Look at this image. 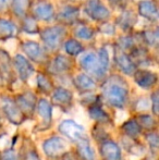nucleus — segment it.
<instances>
[{"label": "nucleus", "mask_w": 159, "mask_h": 160, "mask_svg": "<svg viewBox=\"0 0 159 160\" xmlns=\"http://www.w3.org/2000/svg\"><path fill=\"white\" fill-rule=\"evenodd\" d=\"M102 93L108 102L113 107L122 108L127 98V88L119 76H111L102 87Z\"/></svg>", "instance_id": "1"}, {"label": "nucleus", "mask_w": 159, "mask_h": 160, "mask_svg": "<svg viewBox=\"0 0 159 160\" xmlns=\"http://www.w3.org/2000/svg\"><path fill=\"white\" fill-rule=\"evenodd\" d=\"M64 34H66V30L62 26H51L42 30V32L40 33V37L47 48L50 50H56L61 44Z\"/></svg>", "instance_id": "2"}, {"label": "nucleus", "mask_w": 159, "mask_h": 160, "mask_svg": "<svg viewBox=\"0 0 159 160\" xmlns=\"http://www.w3.org/2000/svg\"><path fill=\"white\" fill-rule=\"evenodd\" d=\"M0 106H1V109L3 111L4 116L9 119V121L11 123L19 125L23 122L24 116L21 112V110L19 109V107L17 106L14 100L10 99L9 97H2L0 99Z\"/></svg>", "instance_id": "3"}, {"label": "nucleus", "mask_w": 159, "mask_h": 160, "mask_svg": "<svg viewBox=\"0 0 159 160\" xmlns=\"http://www.w3.org/2000/svg\"><path fill=\"white\" fill-rule=\"evenodd\" d=\"M59 131L63 135H66L69 139L75 142V143H77L81 139L86 137L83 127H81L80 124H77V122H74L72 120L62 121L59 125Z\"/></svg>", "instance_id": "4"}, {"label": "nucleus", "mask_w": 159, "mask_h": 160, "mask_svg": "<svg viewBox=\"0 0 159 160\" xmlns=\"http://www.w3.org/2000/svg\"><path fill=\"white\" fill-rule=\"evenodd\" d=\"M42 149L47 156L58 157L63 155L64 152L68 149V144L63 138L55 136L45 141L44 145H42Z\"/></svg>", "instance_id": "5"}, {"label": "nucleus", "mask_w": 159, "mask_h": 160, "mask_svg": "<svg viewBox=\"0 0 159 160\" xmlns=\"http://www.w3.org/2000/svg\"><path fill=\"white\" fill-rule=\"evenodd\" d=\"M80 64L84 70H86L87 72H91L97 78H102L105 75L102 73V69H100L99 62H98V57L95 52L93 51H88L82 55V57L80 58Z\"/></svg>", "instance_id": "6"}, {"label": "nucleus", "mask_w": 159, "mask_h": 160, "mask_svg": "<svg viewBox=\"0 0 159 160\" xmlns=\"http://www.w3.org/2000/svg\"><path fill=\"white\" fill-rule=\"evenodd\" d=\"M85 11L95 21H104L110 15V11L102 4L100 0H88L85 6Z\"/></svg>", "instance_id": "7"}, {"label": "nucleus", "mask_w": 159, "mask_h": 160, "mask_svg": "<svg viewBox=\"0 0 159 160\" xmlns=\"http://www.w3.org/2000/svg\"><path fill=\"white\" fill-rule=\"evenodd\" d=\"M22 49L26 53V56L35 62H42L46 59L45 50L42 48V46L39 44H37L35 42H31V40L24 42L22 44Z\"/></svg>", "instance_id": "8"}, {"label": "nucleus", "mask_w": 159, "mask_h": 160, "mask_svg": "<svg viewBox=\"0 0 159 160\" xmlns=\"http://www.w3.org/2000/svg\"><path fill=\"white\" fill-rule=\"evenodd\" d=\"M17 106L19 107V109L21 110V112L26 116H31L34 111L35 103H36V98L35 95L31 92L27 93L21 94L17 96V101H15Z\"/></svg>", "instance_id": "9"}, {"label": "nucleus", "mask_w": 159, "mask_h": 160, "mask_svg": "<svg viewBox=\"0 0 159 160\" xmlns=\"http://www.w3.org/2000/svg\"><path fill=\"white\" fill-rule=\"evenodd\" d=\"M134 80L140 87L145 89L152 88L157 83V75L151 71L140 70L134 73Z\"/></svg>", "instance_id": "10"}, {"label": "nucleus", "mask_w": 159, "mask_h": 160, "mask_svg": "<svg viewBox=\"0 0 159 160\" xmlns=\"http://www.w3.org/2000/svg\"><path fill=\"white\" fill-rule=\"evenodd\" d=\"M14 67L17 71L20 78L22 81H26L31 78V75L34 72L33 65L28 62L26 58H24L22 55H17L14 58Z\"/></svg>", "instance_id": "11"}, {"label": "nucleus", "mask_w": 159, "mask_h": 160, "mask_svg": "<svg viewBox=\"0 0 159 160\" xmlns=\"http://www.w3.org/2000/svg\"><path fill=\"white\" fill-rule=\"evenodd\" d=\"M138 12L143 18L149 21H157L158 19L157 7L151 0H143L138 3Z\"/></svg>", "instance_id": "12"}, {"label": "nucleus", "mask_w": 159, "mask_h": 160, "mask_svg": "<svg viewBox=\"0 0 159 160\" xmlns=\"http://www.w3.org/2000/svg\"><path fill=\"white\" fill-rule=\"evenodd\" d=\"M115 60L117 62L118 67L124 72L125 74H133L134 70H135V64L131 60V58L127 55L125 52H123L122 50H117L115 53Z\"/></svg>", "instance_id": "13"}, {"label": "nucleus", "mask_w": 159, "mask_h": 160, "mask_svg": "<svg viewBox=\"0 0 159 160\" xmlns=\"http://www.w3.org/2000/svg\"><path fill=\"white\" fill-rule=\"evenodd\" d=\"M71 68H72V61L68 57L59 55L52 60L50 67H49V70H50L51 73L58 74L69 71Z\"/></svg>", "instance_id": "14"}, {"label": "nucleus", "mask_w": 159, "mask_h": 160, "mask_svg": "<svg viewBox=\"0 0 159 160\" xmlns=\"http://www.w3.org/2000/svg\"><path fill=\"white\" fill-rule=\"evenodd\" d=\"M34 14L36 18L42 21H50L53 18L55 13H53V8L49 2L42 1L36 3L34 7Z\"/></svg>", "instance_id": "15"}, {"label": "nucleus", "mask_w": 159, "mask_h": 160, "mask_svg": "<svg viewBox=\"0 0 159 160\" xmlns=\"http://www.w3.org/2000/svg\"><path fill=\"white\" fill-rule=\"evenodd\" d=\"M102 155L106 160H121L120 148L113 142H105L102 144Z\"/></svg>", "instance_id": "16"}, {"label": "nucleus", "mask_w": 159, "mask_h": 160, "mask_svg": "<svg viewBox=\"0 0 159 160\" xmlns=\"http://www.w3.org/2000/svg\"><path fill=\"white\" fill-rule=\"evenodd\" d=\"M72 99H73L72 93L70 91H68V89L62 88V87L55 89V92L52 94V101L56 105L62 106V107L70 106V103L72 102Z\"/></svg>", "instance_id": "17"}, {"label": "nucleus", "mask_w": 159, "mask_h": 160, "mask_svg": "<svg viewBox=\"0 0 159 160\" xmlns=\"http://www.w3.org/2000/svg\"><path fill=\"white\" fill-rule=\"evenodd\" d=\"M79 9L75 8V7H71L68 6L64 9H62L61 12L58 15V19H59L60 22L66 24H72L74 23L75 21L79 18Z\"/></svg>", "instance_id": "18"}, {"label": "nucleus", "mask_w": 159, "mask_h": 160, "mask_svg": "<svg viewBox=\"0 0 159 160\" xmlns=\"http://www.w3.org/2000/svg\"><path fill=\"white\" fill-rule=\"evenodd\" d=\"M37 110H38L39 116L44 120V123L47 125H50L51 118H52V108L48 100L46 99H40L37 103Z\"/></svg>", "instance_id": "19"}, {"label": "nucleus", "mask_w": 159, "mask_h": 160, "mask_svg": "<svg viewBox=\"0 0 159 160\" xmlns=\"http://www.w3.org/2000/svg\"><path fill=\"white\" fill-rule=\"evenodd\" d=\"M77 150L83 160H95V154L93 148L89 145L87 137H84L80 142H77Z\"/></svg>", "instance_id": "20"}, {"label": "nucleus", "mask_w": 159, "mask_h": 160, "mask_svg": "<svg viewBox=\"0 0 159 160\" xmlns=\"http://www.w3.org/2000/svg\"><path fill=\"white\" fill-rule=\"evenodd\" d=\"M74 83L77 87L81 91H92L95 88V82L86 74H79L74 78Z\"/></svg>", "instance_id": "21"}, {"label": "nucleus", "mask_w": 159, "mask_h": 160, "mask_svg": "<svg viewBox=\"0 0 159 160\" xmlns=\"http://www.w3.org/2000/svg\"><path fill=\"white\" fill-rule=\"evenodd\" d=\"M15 34V26L12 22L8 20L0 19V38L7 39V38L12 37Z\"/></svg>", "instance_id": "22"}, {"label": "nucleus", "mask_w": 159, "mask_h": 160, "mask_svg": "<svg viewBox=\"0 0 159 160\" xmlns=\"http://www.w3.org/2000/svg\"><path fill=\"white\" fill-rule=\"evenodd\" d=\"M121 128H122V131L127 136L132 137V138L137 137L141 133V125L138 124L135 120H130V121H127V122L123 123Z\"/></svg>", "instance_id": "23"}, {"label": "nucleus", "mask_w": 159, "mask_h": 160, "mask_svg": "<svg viewBox=\"0 0 159 160\" xmlns=\"http://www.w3.org/2000/svg\"><path fill=\"white\" fill-rule=\"evenodd\" d=\"M89 116L94 119V120L98 121V122H107L109 120L108 113L104 111L102 107L99 105H93L89 107L88 109Z\"/></svg>", "instance_id": "24"}, {"label": "nucleus", "mask_w": 159, "mask_h": 160, "mask_svg": "<svg viewBox=\"0 0 159 160\" xmlns=\"http://www.w3.org/2000/svg\"><path fill=\"white\" fill-rule=\"evenodd\" d=\"M11 74V63L10 58L6 51L0 49V75L8 78Z\"/></svg>", "instance_id": "25"}, {"label": "nucleus", "mask_w": 159, "mask_h": 160, "mask_svg": "<svg viewBox=\"0 0 159 160\" xmlns=\"http://www.w3.org/2000/svg\"><path fill=\"white\" fill-rule=\"evenodd\" d=\"M30 7V0H12V10L17 17H24Z\"/></svg>", "instance_id": "26"}, {"label": "nucleus", "mask_w": 159, "mask_h": 160, "mask_svg": "<svg viewBox=\"0 0 159 160\" xmlns=\"http://www.w3.org/2000/svg\"><path fill=\"white\" fill-rule=\"evenodd\" d=\"M135 22H136V18L134 15V13L131 12V11H125L119 19H118V24L122 28H125V30L132 28Z\"/></svg>", "instance_id": "27"}, {"label": "nucleus", "mask_w": 159, "mask_h": 160, "mask_svg": "<svg viewBox=\"0 0 159 160\" xmlns=\"http://www.w3.org/2000/svg\"><path fill=\"white\" fill-rule=\"evenodd\" d=\"M64 49H66L67 53H69L70 56H77L83 51V46L77 40L69 39L64 44Z\"/></svg>", "instance_id": "28"}, {"label": "nucleus", "mask_w": 159, "mask_h": 160, "mask_svg": "<svg viewBox=\"0 0 159 160\" xmlns=\"http://www.w3.org/2000/svg\"><path fill=\"white\" fill-rule=\"evenodd\" d=\"M22 28H23L24 32L27 34H36L38 32V25H37L36 20L31 17H27L24 19Z\"/></svg>", "instance_id": "29"}, {"label": "nucleus", "mask_w": 159, "mask_h": 160, "mask_svg": "<svg viewBox=\"0 0 159 160\" xmlns=\"http://www.w3.org/2000/svg\"><path fill=\"white\" fill-rule=\"evenodd\" d=\"M37 86L44 93H49L52 89V83L50 82V80L46 75L38 74L37 75Z\"/></svg>", "instance_id": "30"}, {"label": "nucleus", "mask_w": 159, "mask_h": 160, "mask_svg": "<svg viewBox=\"0 0 159 160\" xmlns=\"http://www.w3.org/2000/svg\"><path fill=\"white\" fill-rule=\"evenodd\" d=\"M75 36L81 38V39H91L94 36V31L93 28H88L86 25H79L74 31Z\"/></svg>", "instance_id": "31"}, {"label": "nucleus", "mask_w": 159, "mask_h": 160, "mask_svg": "<svg viewBox=\"0 0 159 160\" xmlns=\"http://www.w3.org/2000/svg\"><path fill=\"white\" fill-rule=\"evenodd\" d=\"M98 62H99L100 69H102V73H106L109 67V55L108 51L106 50V48H102L98 52Z\"/></svg>", "instance_id": "32"}, {"label": "nucleus", "mask_w": 159, "mask_h": 160, "mask_svg": "<svg viewBox=\"0 0 159 160\" xmlns=\"http://www.w3.org/2000/svg\"><path fill=\"white\" fill-rule=\"evenodd\" d=\"M144 39L149 45H156L158 42V32L156 31H146L144 32Z\"/></svg>", "instance_id": "33"}, {"label": "nucleus", "mask_w": 159, "mask_h": 160, "mask_svg": "<svg viewBox=\"0 0 159 160\" xmlns=\"http://www.w3.org/2000/svg\"><path fill=\"white\" fill-rule=\"evenodd\" d=\"M140 121H141V125L146 128H153L156 127V122L151 116L148 114H144V116L140 117Z\"/></svg>", "instance_id": "34"}, {"label": "nucleus", "mask_w": 159, "mask_h": 160, "mask_svg": "<svg viewBox=\"0 0 159 160\" xmlns=\"http://www.w3.org/2000/svg\"><path fill=\"white\" fill-rule=\"evenodd\" d=\"M0 160H17V155L13 149H9L2 154Z\"/></svg>", "instance_id": "35"}, {"label": "nucleus", "mask_w": 159, "mask_h": 160, "mask_svg": "<svg viewBox=\"0 0 159 160\" xmlns=\"http://www.w3.org/2000/svg\"><path fill=\"white\" fill-rule=\"evenodd\" d=\"M152 101H153V111L154 114L157 116L159 112V102H158V92H155L152 96Z\"/></svg>", "instance_id": "36"}, {"label": "nucleus", "mask_w": 159, "mask_h": 160, "mask_svg": "<svg viewBox=\"0 0 159 160\" xmlns=\"http://www.w3.org/2000/svg\"><path fill=\"white\" fill-rule=\"evenodd\" d=\"M119 45L122 49L130 48V47L133 45V42H132V38H130V37H122V38H120Z\"/></svg>", "instance_id": "37"}, {"label": "nucleus", "mask_w": 159, "mask_h": 160, "mask_svg": "<svg viewBox=\"0 0 159 160\" xmlns=\"http://www.w3.org/2000/svg\"><path fill=\"white\" fill-rule=\"evenodd\" d=\"M100 31H102L104 34H109V35H112L113 32H115V26L111 25V24H109V23H105L104 25L102 26Z\"/></svg>", "instance_id": "38"}, {"label": "nucleus", "mask_w": 159, "mask_h": 160, "mask_svg": "<svg viewBox=\"0 0 159 160\" xmlns=\"http://www.w3.org/2000/svg\"><path fill=\"white\" fill-rule=\"evenodd\" d=\"M147 138H148L149 141V144H151L153 147H157L158 146V136L156 134H149L148 136H147Z\"/></svg>", "instance_id": "39"}, {"label": "nucleus", "mask_w": 159, "mask_h": 160, "mask_svg": "<svg viewBox=\"0 0 159 160\" xmlns=\"http://www.w3.org/2000/svg\"><path fill=\"white\" fill-rule=\"evenodd\" d=\"M4 2H6V0H0V10L4 8Z\"/></svg>", "instance_id": "40"}, {"label": "nucleus", "mask_w": 159, "mask_h": 160, "mask_svg": "<svg viewBox=\"0 0 159 160\" xmlns=\"http://www.w3.org/2000/svg\"><path fill=\"white\" fill-rule=\"evenodd\" d=\"M0 124H1V118H0Z\"/></svg>", "instance_id": "41"}]
</instances>
